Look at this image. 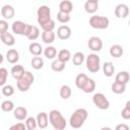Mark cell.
Returning a JSON list of instances; mask_svg holds the SVG:
<instances>
[{
	"label": "cell",
	"mask_w": 130,
	"mask_h": 130,
	"mask_svg": "<svg viewBox=\"0 0 130 130\" xmlns=\"http://www.w3.org/2000/svg\"><path fill=\"white\" fill-rule=\"evenodd\" d=\"M87 117H88V112L85 109L79 108V109L75 110L69 120L70 126L74 129H78V128L82 127L85 120L87 119Z\"/></svg>",
	"instance_id": "1"
},
{
	"label": "cell",
	"mask_w": 130,
	"mask_h": 130,
	"mask_svg": "<svg viewBox=\"0 0 130 130\" xmlns=\"http://www.w3.org/2000/svg\"><path fill=\"white\" fill-rule=\"evenodd\" d=\"M49 121L53 126L54 130H64L66 128V120L58 110H52L49 113Z\"/></svg>",
	"instance_id": "2"
},
{
	"label": "cell",
	"mask_w": 130,
	"mask_h": 130,
	"mask_svg": "<svg viewBox=\"0 0 130 130\" xmlns=\"http://www.w3.org/2000/svg\"><path fill=\"white\" fill-rule=\"evenodd\" d=\"M34 80H35V76L34 74L30 72V71H24L23 75L17 80L16 82V85H17V88L22 91V92H25L29 89L30 85L34 83Z\"/></svg>",
	"instance_id": "3"
},
{
	"label": "cell",
	"mask_w": 130,
	"mask_h": 130,
	"mask_svg": "<svg viewBox=\"0 0 130 130\" xmlns=\"http://www.w3.org/2000/svg\"><path fill=\"white\" fill-rule=\"evenodd\" d=\"M85 64H86V69L91 72V73H96L99 72L101 68V59L98 54H89L86 59H85Z\"/></svg>",
	"instance_id": "4"
},
{
	"label": "cell",
	"mask_w": 130,
	"mask_h": 130,
	"mask_svg": "<svg viewBox=\"0 0 130 130\" xmlns=\"http://www.w3.org/2000/svg\"><path fill=\"white\" fill-rule=\"evenodd\" d=\"M110 24V20L106 16L102 15H92L89 18V25L92 28L96 29H106Z\"/></svg>",
	"instance_id": "5"
},
{
	"label": "cell",
	"mask_w": 130,
	"mask_h": 130,
	"mask_svg": "<svg viewBox=\"0 0 130 130\" xmlns=\"http://www.w3.org/2000/svg\"><path fill=\"white\" fill-rule=\"evenodd\" d=\"M92 103L100 110H108L109 107H110L109 100L102 92H96V93L93 94V96H92Z\"/></svg>",
	"instance_id": "6"
},
{
	"label": "cell",
	"mask_w": 130,
	"mask_h": 130,
	"mask_svg": "<svg viewBox=\"0 0 130 130\" xmlns=\"http://www.w3.org/2000/svg\"><path fill=\"white\" fill-rule=\"evenodd\" d=\"M38 14V23L40 25L46 23L47 21H49L51 18V9L49 8V6L47 5H42L38 8L37 11Z\"/></svg>",
	"instance_id": "7"
},
{
	"label": "cell",
	"mask_w": 130,
	"mask_h": 130,
	"mask_svg": "<svg viewBox=\"0 0 130 130\" xmlns=\"http://www.w3.org/2000/svg\"><path fill=\"white\" fill-rule=\"evenodd\" d=\"M27 27H28V24L23 22V21H21V20H16L11 25L12 31L15 35H19V36H25Z\"/></svg>",
	"instance_id": "8"
},
{
	"label": "cell",
	"mask_w": 130,
	"mask_h": 130,
	"mask_svg": "<svg viewBox=\"0 0 130 130\" xmlns=\"http://www.w3.org/2000/svg\"><path fill=\"white\" fill-rule=\"evenodd\" d=\"M88 48L93 52H100L103 49V41L99 37H91L87 42Z\"/></svg>",
	"instance_id": "9"
},
{
	"label": "cell",
	"mask_w": 130,
	"mask_h": 130,
	"mask_svg": "<svg viewBox=\"0 0 130 130\" xmlns=\"http://www.w3.org/2000/svg\"><path fill=\"white\" fill-rule=\"evenodd\" d=\"M129 14V7L124 4V3H121V4H118L115 8V15L116 17L118 18H126Z\"/></svg>",
	"instance_id": "10"
},
{
	"label": "cell",
	"mask_w": 130,
	"mask_h": 130,
	"mask_svg": "<svg viewBox=\"0 0 130 130\" xmlns=\"http://www.w3.org/2000/svg\"><path fill=\"white\" fill-rule=\"evenodd\" d=\"M57 37L60 40H68L71 37V28L68 25H60L57 28Z\"/></svg>",
	"instance_id": "11"
},
{
	"label": "cell",
	"mask_w": 130,
	"mask_h": 130,
	"mask_svg": "<svg viewBox=\"0 0 130 130\" xmlns=\"http://www.w3.org/2000/svg\"><path fill=\"white\" fill-rule=\"evenodd\" d=\"M37 125L40 129H45L48 127V124H49V117H48V114L45 113V112H41L38 114L37 118Z\"/></svg>",
	"instance_id": "12"
},
{
	"label": "cell",
	"mask_w": 130,
	"mask_h": 130,
	"mask_svg": "<svg viewBox=\"0 0 130 130\" xmlns=\"http://www.w3.org/2000/svg\"><path fill=\"white\" fill-rule=\"evenodd\" d=\"M25 37H26L28 40H30V41L37 40V39L40 37V29H39V27L36 26V25H30V24H28V27H27Z\"/></svg>",
	"instance_id": "13"
},
{
	"label": "cell",
	"mask_w": 130,
	"mask_h": 130,
	"mask_svg": "<svg viewBox=\"0 0 130 130\" xmlns=\"http://www.w3.org/2000/svg\"><path fill=\"white\" fill-rule=\"evenodd\" d=\"M14 13H15L14 8L9 4H5L1 8V15L3 16V18L5 20L6 19H11L14 16Z\"/></svg>",
	"instance_id": "14"
},
{
	"label": "cell",
	"mask_w": 130,
	"mask_h": 130,
	"mask_svg": "<svg viewBox=\"0 0 130 130\" xmlns=\"http://www.w3.org/2000/svg\"><path fill=\"white\" fill-rule=\"evenodd\" d=\"M13 115L14 118L18 121L25 120L27 118V110L24 107H16L13 110Z\"/></svg>",
	"instance_id": "15"
},
{
	"label": "cell",
	"mask_w": 130,
	"mask_h": 130,
	"mask_svg": "<svg viewBox=\"0 0 130 130\" xmlns=\"http://www.w3.org/2000/svg\"><path fill=\"white\" fill-rule=\"evenodd\" d=\"M98 9H99L98 0H87L84 3V10L89 14H93Z\"/></svg>",
	"instance_id": "16"
},
{
	"label": "cell",
	"mask_w": 130,
	"mask_h": 130,
	"mask_svg": "<svg viewBox=\"0 0 130 130\" xmlns=\"http://www.w3.org/2000/svg\"><path fill=\"white\" fill-rule=\"evenodd\" d=\"M0 40H1V42L4 45H6L8 47H11V46H13L15 44V39H14L13 35L10 34V32H8V31L0 35Z\"/></svg>",
	"instance_id": "17"
},
{
	"label": "cell",
	"mask_w": 130,
	"mask_h": 130,
	"mask_svg": "<svg viewBox=\"0 0 130 130\" xmlns=\"http://www.w3.org/2000/svg\"><path fill=\"white\" fill-rule=\"evenodd\" d=\"M129 78H130V76H129L128 71H120L117 73V75L115 77V82L126 85L129 81Z\"/></svg>",
	"instance_id": "18"
},
{
	"label": "cell",
	"mask_w": 130,
	"mask_h": 130,
	"mask_svg": "<svg viewBox=\"0 0 130 130\" xmlns=\"http://www.w3.org/2000/svg\"><path fill=\"white\" fill-rule=\"evenodd\" d=\"M6 59L10 64H15L19 60V54L15 49H10L6 53Z\"/></svg>",
	"instance_id": "19"
},
{
	"label": "cell",
	"mask_w": 130,
	"mask_h": 130,
	"mask_svg": "<svg viewBox=\"0 0 130 130\" xmlns=\"http://www.w3.org/2000/svg\"><path fill=\"white\" fill-rule=\"evenodd\" d=\"M73 10V4L69 0H63L59 4V11L70 14V12Z\"/></svg>",
	"instance_id": "20"
},
{
	"label": "cell",
	"mask_w": 130,
	"mask_h": 130,
	"mask_svg": "<svg viewBox=\"0 0 130 130\" xmlns=\"http://www.w3.org/2000/svg\"><path fill=\"white\" fill-rule=\"evenodd\" d=\"M24 71H25V70H24V68H23L22 65H14V66L11 68L10 73H11V75H12V77H13L14 79L18 80V79L23 75Z\"/></svg>",
	"instance_id": "21"
},
{
	"label": "cell",
	"mask_w": 130,
	"mask_h": 130,
	"mask_svg": "<svg viewBox=\"0 0 130 130\" xmlns=\"http://www.w3.org/2000/svg\"><path fill=\"white\" fill-rule=\"evenodd\" d=\"M28 50H29V53L31 55H34L35 57H38V56H41V54L43 53V48L41 46V44L37 43V42H32L29 47H28Z\"/></svg>",
	"instance_id": "22"
},
{
	"label": "cell",
	"mask_w": 130,
	"mask_h": 130,
	"mask_svg": "<svg viewBox=\"0 0 130 130\" xmlns=\"http://www.w3.org/2000/svg\"><path fill=\"white\" fill-rule=\"evenodd\" d=\"M57 57H58L57 59H58L59 61H61V62H63V63H66V62H68V61L71 59V53H70V51L67 50V49H62V50H60V51L58 52Z\"/></svg>",
	"instance_id": "23"
},
{
	"label": "cell",
	"mask_w": 130,
	"mask_h": 130,
	"mask_svg": "<svg viewBox=\"0 0 130 130\" xmlns=\"http://www.w3.org/2000/svg\"><path fill=\"white\" fill-rule=\"evenodd\" d=\"M123 53H124V50H123L122 46H120V45H113L110 48V55L114 58L122 57Z\"/></svg>",
	"instance_id": "24"
},
{
	"label": "cell",
	"mask_w": 130,
	"mask_h": 130,
	"mask_svg": "<svg viewBox=\"0 0 130 130\" xmlns=\"http://www.w3.org/2000/svg\"><path fill=\"white\" fill-rule=\"evenodd\" d=\"M103 72L105 74V76L107 77H111L113 76L114 72H115V66L112 62H105L103 65Z\"/></svg>",
	"instance_id": "25"
},
{
	"label": "cell",
	"mask_w": 130,
	"mask_h": 130,
	"mask_svg": "<svg viewBox=\"0 0 130 130\" xmlns=\"http://www.w3.org/2000/svg\"><path fill=\"white\" fill-rule=\"evenodd\" d=\"M42 41L45 43V44H52L54 41H55V38H56V35L54 31H43L42 32Z\"/></svg>",
	"instance_id": "26"
},
{
	"label": "cell",
	"mask_w": 130,
	"mask_h": 130,
	"mask_svg": "<svg viewBox=\"0 0 130 130\" xmlns=\"http://www.w3.org/2000/svg\"><path fill=\"white\" fill-rule=\"evenodd\" d=\"M94 89H95V81L88 77V79L86 80V82L83 85V87L81 88V90L85 93H90V92L94 91Z\"/></svg>",
	"instance_id": "27"
},
{
	"label": "cell",
	"mask_w": 130,
	"mask_h": 130,
	"mask_svg": "<svg viewBox=\"0 0 130 130\" xmlns=\"http://www.w3.org/2000/svg\"><path fill=\"white\" fill-rule=\"evenodd\" d=\"M59 94H60V96H61L63 100H68V99L71 96V94H72L71 87H70L69 85H67V84L62 85L61 88H60Z\"/></svg>",
	"instance_id": "28"
},
{
	"label": "cell",
	"mask_w": 130,
	"mask_h": 130,
	"mask_svg": "<svg viewBox=\"0 0 130 130\" xmlns=\"http://www.w3.org/2000/svg\"><path fill=\"white\" fill-rule=\"evenodd\" d=\"M87 79H88V77H87L86 74H84V73L78 74L75 77V85H76V87H78L79 89H81L83 87V85L85 84V82H86Z\"/></svg>",
	"instance_id": "29"
},
{
	"label": "cell",
	"mask_w": 130,
	"mask_h": 130,
	"mask_svg": "<svg viewBox=\"0 0 130 130\" xmlns=\"http://www.w3.org/2000/svg\"><path fill=\"white\" fill-rule=\"evenodd\" d=\"M84 60H85V57H84V54L82 52H76L72 57V62L75 66L81 65Z\"/></svg>",
	"instance_id": "30"
},
{
	"label": "cell",
	"mask_w": 130,
	"mask_h": 130,
	"mask_svg": "<svg viewBox=\"0 0 130 130\" xmlns=\"http://www.w3.org/2000/svg\"><path fill=\"white\" fill-rule=\"evenodd\" d=\"M30 64H31V67L36 70H39V69H42L43 66H44V60L42 57L38 56V57H34L30 61Z\"/></svg>",
	"instance_id": "31"
},
{
	"label": "cell",
	"mask_w": 130,
	"mask_h": 130,
	"mask_svg": "<svg viewBox=\"0 0 130 130\" xmlns=\"http://www.w3.org/2000/svg\"><path fill=\"white\" fill-rule=\"evenodd\" d=\"M44 55L46 58L48 59H54L57 56V50L55 47L53 46H48L45 50H44Z\"/></svg>",
	"instance_id": "32"
},
{
	"label": "cell",
	"mask_w": 130,
	"mask_h": 130,
	"mask_svg": "<svg viewBox=\"0 0 130 130\" xmlns=\"http://www.w3.org/2000/svg\"><path fill=\"white\" fill-rule=\"evenodd\" d=\"M51 68H52V70L55 71V72H62V71L65 69V63H63V62L59 61L58 59H56V60H54V61L52 62Z\"/></svg>",
	"instance_id": "33"
},
{
	"label": "cell",
	"mask_w": 130,
	"mask_h": 130,
	"mask_svg": "<svg viewBox=\"0 0 130 130\" xmlns=\"http://www.w3.org/2000/svg\"><path fill=\"white\" fill-rule=\"evenodd\" d=\"M111 88H112V91L114 92V93H116V94H121V93H124L125 92V90H126V85H124V84H121V83H117V82H113V84H112V86H111Z\"/></svg>",
	"instance_id": "34"
},
{
	"label": "cell",
	"mask_w": 130,
	"mask_h": 130,
	"mask_svg": "<svg viewBox=\"0 0 130 130\" xmlns=\"http://www.w3.org/2000/svg\"><path fill=\"white\" fill-rule=\"evenodd\" d=\"M0 107H1V110L3 112H11L14 110V103L10 100H6V101L2 102Z\"/></svg>",
	"instance_id": "35"
},
{
	"label": "cell",
	"mask_w": 130,
	"mask_h": 130,
	"mask_svg": "<svg viewBox=\"0 0 130 130\" xmlns=\"http://www.w3.org/2000/svg\"><path fill=\"white\" fill-rule=\"evenodd\" d=\"M24 125H25L26 130H36V128H37V126H38V125H37V120H36V118H34V117H28V118H26Z\"/></svg>",
	"instance_id": "36"
},
{
	"label": "cell",
	"mask_w": 130,
	"mask_h": 130,
	"mask_svg": "<svg viewBox=\"0 0 130 130\" xmlns=\"http://www.w3.org/2000/svg\"><path fill=\"white\" fill-rule=\"evenodd\" d=\"M8 77V71L6 68L1 67L0 68V86H4Z\"/></svg>",
	"instance_id": "37"
},
{
	"label": "cell",
	"mask_w": 130,
	"mask_h": 130,
	"mask_svg": "<svg viewBox=\"0 0 130 130\" xmlns=\"http://www.w3.org/2000/svg\"><path fill=\"white\" fill-rule=\"evenodd\" d=\"M14 93V87L10 84H5L4 86H2V94L5 96H11Z\"/></svg>",
	"instance_id": "38"
},
{
	"label": "cell",
	"mask_w": 130,
	"mask_h": 130,
	"mask_svg": "<svg viewBox=\"0 0 130 130\" xmlns=\"http://www.w3.org/2000/svg\"><path fill=\"white\" fill-rule=\"evenodd\" d=\"M41 27H42L43 31H53V29L55 28V21L53 19H50L46 23L42 24Z\"/></svg>",
	"instance_id": "39"
},
{
	"label": "cell",
	"mask_w": 130,
	"mask_h": 130,
	"mask_svg": "<svg viewBox=\"0 0 130 130\" xmlns=\"http://www.w3.org/2000/svg\"><path fill=\"white\" fill-rule=\"evenodd\" d=\"M57 19L61 23H67L70 20V14H67V13H64V12L59 11L57 13Z\"/></svg>",
	"instance_id": "40"
},
{
	"label": "cell",
	"mask_w": 130,
	"mask_h": 130,
	"mask_svg": "<svg viewBox=\"0 0 130 130\" xmlns=\"http://www.w3.org/2000/svg\"><path fill=\"white\" fill-rule=\"evenodd\" d=\"M121 116L125 120H129L130 119V102L129 101L126 103L125 108L121 111Z\"/></svg>",
	"instance_id": "41"
},
{
	"label": "cell",
	"mask_w": 130,
	"mask_h": 130,
	"mask_svg": "<svg viewBox=\"0 0 130 130\" xmlns=\"http://www.w3.org/2000/svg\"><path fill=\"white\" fill-rule=\"evenodd\" d=\"M8 31V22L5 19H0V35Z\"/></svg>",
	"instance_id": "42"
},
{
	"label": "cell",
	"mask_w": 130,
	"mask_h": 130,
	"mask_svg": "<svg viewBox=\"0 0 130 130\" xmlns=\"http://www.w3.org/2000/svg\"><path fill=\"white\" fill-rule=\"evenodd\" d=\"M9 130H26L25 128V125L23 123H16V124H13L12 126H10Z\"/></svg>",
	"instance_id": "43"
},
{
	"label": "cell",
	"mask_w": 130,
	"mask_h": 130,
	"mask_svg": "<svg viewBox=\"0 0 130 130\" xmlns=\"http://www.w3.org/2000/svg\"><path fill=\"white\" fill-rule=\"evenodd\" d=\"M115 130H129V126L125 123H121L115 127Z\"/></svg>",
	"instance_id": "44"
},
{
	"label": "cell",
	"mask_w": 130,
	"mask_h": 130,
	"mask_svg": "<svg viewBox=\"0 0 130 130\" xmlns=\"http://www.w3.org/2000/svg\"><path fill=\"white\" fill-rule=\"evenodd\" d=\"M101 130H112V128H110V127H103Z\"/></svg>",
	"instance_id": "45"
},
{
	"label": "cell",
	"mask_w": 130,
	"mask_h": 130,
	"mask_svg": "<svg viewBox=\"0 0 130 130\" xmlns=\"http://www.w3.org/2000/svg\"><path fill=\"white\" fill-rule=\"evenodd\" d=\"M2 62H3V55L0 53V64H1Z\"/></svg>",
	"instance_id": "46"
},
{
	"label": "cell",
	"mask_w": 130,
	"mask_h": 130,
	"mask_svg": "<svg viewBox=\"0 0 130 130\" xmlns=\"http://www.w3.org/2000/svg\"><path fill=\"white\" fill-rule=\"evenodd\" d=\"M39 130H42V129H39Z\"/></svg>",
	"instance_id": "47"
},
{
	"label": "cell",
	"mask_w": 130,
	"mask_h": 130,
	"mask_svg": "<svg viewBox=\"0 0 130 130\" xmlns=\"http://www.w3.org/2000/svg\"><path fill=\"white\" fill-rule=\"evenodd\" d=\"M0 99H1V95H0Z\"/></svg>",
	"instance_id": "48"
}]
</instances>
